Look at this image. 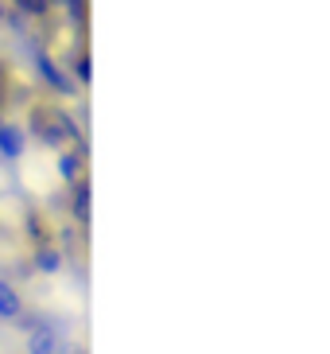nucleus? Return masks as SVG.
Returning <instances> with one entry per match:
<instances>
[{
    "label": "nucleus",
    "mask_w": 330,
    "mask_h": 354,
    "mask_svg": "<svg viewBox=\"0 0 330 354\" xmlns=\"http://www.w3.org/2000/svg\"><path fill=\"white\" fill-rule=\"evenodd\" d=\"M28 152V133L16 121H0V156L4 160H23Z\"/></svg>",
    "instance_id": "obj_3"
},
{
    "label": "nucleus",
    "mask_w": 330,
    "mask_h": 354,
    "mask_svg": "<svg viewBox=\"0 0 330 354\" xmlns=\"http://www.w3.org/2000/svg\"><path fill=\"white\" fill-rule=\"evenodd\" d=\"M70 71H74V82H82V90L93 82V66H90V51H74L70 59Z\"/></svg>",
    "instance_id": "obj_11"
},
{
    "label": "nucleus",
    "mask_w": 330,
    "mask_h": 354,
    "mask_svg": "<svg viewBox=\"0 0 330 354\" xmlns=\"http://www.w3.org/2000/svg\"><path fill=\"white\" fill-rule=\"evenodd\" d=\"M35 71H39V78L47 82V90H51V94H59V97H78V82H74L70 74L55 63L51 51H35Z\"/></svg>",
    "instance_id": "obj_2"
},
{
    "label": "nucleus",
    "mask_w": 330,
    "mask_h": 354,
    "mask_svg": "<svg viewBox=\"0 0 330 354\" xmlns=\"http://www.w3.org/2000/svg\"><path fill=\"white\" fill-rule=\"evenodd\" d=\"M35 269H39V272H47V277L62 272V253L55 250L51 241H43V245H35Z\"/></svg>",
    "instance_id": "obj_7"
},
{
    "label": "nucleus",
    "mask_w": 330,
    "mask_h": 354,
    "mask_svg": "<svg viewBox=\"0 0 330 354\" xmlns=\"http://www.w3.org/2000/svg\"><path fill=\"white\" fill-rule=\"evenodd\" d=\"M12 97H16V71H12V63L0 55V113L12 105Z\"/></svg>",
    "instance_id": "obj_9"
},
{
    "label": "nucleus",
    "mask_w": 330,
    "mask_h": 354,
    "mask_svg": "<svg viewBox=\"0 0 330 354\" xmlns=\"http://www.w3.org/2000/svg\"><path fill=\"white\" fill-rule=\"evenodd\" d=\"M12 8L28 20H51V0H12Z\"/></svg>",
    "instance_id": "obj_10"
},
{
    "label": "nucleus",
    "mask_w": 330,
    "mask_h": 354,
    "mask_svg": "<svg viewBox=\"0 0 330 354\" xmlns=\"http://www.w3.org/2000/svg\"><path fill=\"white\" fill-rule=\"evenodd\" d=\"M70 214L78 222H90V183L86 179H78L70 187Z\"/></svg>",
    "instance_id": "obj_8"
},
{
    "label": "nucleus",
    "mask_w": 330,
    "mask_h": 354,
    "mask_svg": "<svg viewBox=\"0 0 330 354\" xmlns=\"http://www.w3.org/2000/svg\"><path fill=\"white\" fill-rule=\"evenodd\" d=\"M28 133L47 148H59V145H82V129L74 121L62 105H55L51 97L43 102H31L28 109Z\"/></svg>",
    "instance_id": "obj_1"
},
{
    "label": "nucleus",
    "mask_w": 330,
    "mask_h": 354,
    "mask_svg": "<svg viewBox=\"0 0 330 354\" xmlns=\"http://www.w3.org/2000/svg\"><path fill=\"white\" fill-rule=\"evenodd\" d=\"M82 164H86V148L78 145V148H70V152H62L59 156V176L74 187V183L82 179Z\"/></svg>",
    "instance_id": "obj_5"
},
{
    "label": "nucleus",
    "mask_w": 330,
    "mask_h": 354,
    "mask_svg": "<svg viewBox=\"0 0 330 354\" xmlns=\"http://www.w3.org/2000/svg\"><path fill=\"white\" fill-rule=\"evenodd\" d=\"M0 20H8V4L4 0H0Z\"/></svg>",
    "instance_id": "obj_13"
},
{
    "label": "nucleus",
    "mask_w": 330,
    "mask_h": 354,
    "mask_svg": "<svg viewBox=\"0 0 330 354\" xmlns=\"http://www.w3.org/2000/svg\"><path fill=\"white\" fill-rule=\"evenodd\" d=\"M23 315V296H20V288L12 281H0V319L4 323H12V319H20Z\"/></svg>",
    "instance_id": "obj_4"
},
{
    "label": "nucleus",
    "mask_w": 330,
    "mask_h": 354,
    "mask_svg": "<svg viewBox=\"0 0 330 354\" xmlns=\"http://www.w3.org/2000/svg\"><path fill=\"white\" fill-rule=\"evenodd\" d=\"M66 16H70L74 28H86L90 24V0H66Z\"/></svg>",
    "instance_id": "obj_12"
},
{
    "label": "nucleus",
    "mask_w": 330,
    "mask_h": 354,
    "mask_svg": "<svg viewBox=\"0 0 330 354\" xmlns=\"http://www.w3.org/2000/svg\"><path fill=\"white\" fill-rule=\"evenodd\" d=\"M59 335L51 331V327H35V331L28 335V354H59Z\"/></svg>",
    "instance_id": "obj_6"
}]
</instances>
